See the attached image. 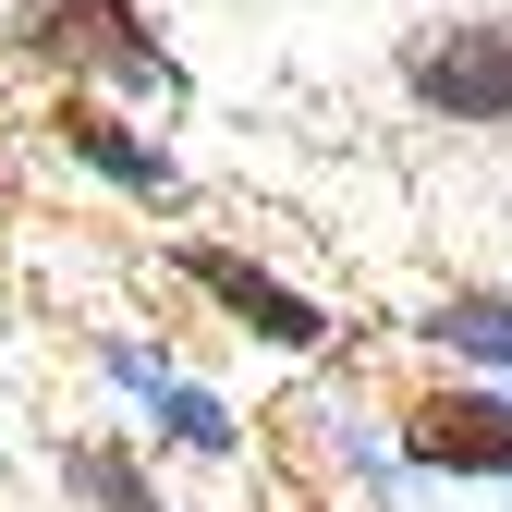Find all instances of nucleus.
<instances>
[{"label":"nucleus","instance_id":"1","mask_svg":"<svg viewBox=\"0 0 512 512\" xmlns=\"http://www.w3.org/2000/svg\"><path fill=\"white\" fill-rule=\"evenodd\" d=\"M0 49L49 86H98V98H147V110L183 98V61L135 0H0Z\"/></svg>","mask_w":512,"mask_h":512},{"label":"nucleus","instance_id":"2","mask_svg":"<svg viewBox=\"0 0 512 512\" xmlns=\"http://www.w3.org/2000/svg\"><path fill=\"white\" fill-rule=\"evenodd\" d=\"M403 98L452 135H500L512 122V13H427L403 37Z\"/></svg>","mask_w":512,"mask_h":512},{"label":"nucleus","instance_id":"3","mask_svg":"<svg viewBox=\"0 0 512 512\" xmlns=\"http://www.w3.org/2000/svg\"><path fill=\"white\" fill-rule=\"evenodd\" d=\"M171 281L196 293L220 330H244V342H269V354H317L342 330L330 305H317L305 281H281L269 256H244V244H220V232H171Z\"/></svg>","mask_w":512,"mask_h":512},{"label":"nucleus","instance_id":"4","mask_svg":"<svg viewBox=\"0 0 512 512\" xmlns=\"http://www.w3.org/2000/svg\"><path fill=\"white\" fill-rule=\"evenodd\" d=\"M391 452L415 476H464V488H512V391L500 378H439L391 415Z\"/></svg>","mask_w":512,"mask_h":512},{"label":"nucleus","instance_id":"5","mask_svg":"<svg viewBox=\"0 0 512 512\" xmlns=\"http://www.w3.org/2000/svg\"><path fill=\"white\" fill-rule=\"evenodd\" d=\"M37 135L74 159V171H98L122 208H183V159L147 135L122 98H98V86H49V110H37Z\"/></svg>","mask_w":512,"mask_h":512},{"label":"nucleus","instance_id":"6","mask_svg":"<svg viewBox=\"0 0 512 512\" xmlns=\"http://www.w3.org/2000/svg\"><path fill=\"white\" fill-rule=\"evenodd\" d=\"M98 378H110V391L147 415V439H171V452H196V464H244V427H232V403H220V391H196L183 366H159L147 342H98Z\"/></svg>","mask_w":512,"mask_h":512},{"label":"nucleus","instance_id":"7","mask_svg":"<svg viewBox=\"0 0 512 512\" xmlns=\"http://www.w3.org/2000/svg\"><path fill=\"white\" fill-rule=\"evenodd\" d=\"M61 488H74V512H171L135 439H61Z\"/></svg>","mask_w":512,"mask_h":512},{"label":"nucleus","instance_id":"8","mask_svg":"<svg viewBox=\"0 0 512 512\" xmlns=\"http://www.w3.org/2000/svg\"><path fill=\"white\" fill-rule=\"evenodd\" d=\"M427 342L512 391V293H439V305H427Z\"/></svg>","mask_w":512,"mask_h":512},{"label":"nucleus","instance_id":"9","mask_svg":"<svg viewBox=\"0 0 512 512\" xmlns=\"http://www.w3.org/2000/svg\"><path fill=\"white\" fill-rule=\"evenodd\" d=\"M305 512H342V500H305Z\"/></svg>","mask_w":512,"mask_h":512}]
</instances>
